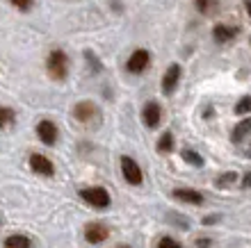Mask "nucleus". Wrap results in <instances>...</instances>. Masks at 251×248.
I'll list each match as a JSON object with an SVG mask.
<instances>
[{
	"label": "nucleus",
	"mask_w": 251,
	"mask_h": 248,
	"mask_svg": "<svg viewBox=\"0 0 251 248\" xmlns=\"http://www.w3.org/2000/svg\"><path fill=\"white\" fill-rule=\"evenodd\" d=\"M46 68H48V75L53 80H64L66 71H69V57H66V52L50 50V55L46 59Z\"/></svg>",
	"instance_id": "1"
},
{
	"label": "nucleus",
	"mask_w": 251,
	"mask_h": 248,
	"mask_svg": "<svg viewBox=\"0 0 251 248\" xmlns=\"http://www.w3.org/2000/svg\"><path fill=\"white\" fill-rule=\"evenodd\" d=\"M80 198L96 209H105L110 205V194H107L105 187H87V189L80 191Z\"/></svg>",
	"instance_id": "2"
},
{
	"label": "nucleus",
	"mask_w": 251,
	"mask_h": 248,
	"mask_svg": "<svg viewBox=\"0 0 251 248\" xmlns=\"http://www.w3.org/2000/svg\"><path fill=\"white\" fill-rule=\"evenodd\" d=\"M121 173H124V180L128 184H132V187H137V184H142V180H144V176H142V169H139V164L132 159V157L124 155L121 157Z\"/></svg>",
	"instance_id": "3"
},
{
	"label": "nucleus",
	"mask_w": 251,
	"mask_h": 248,
	"mask_svg": "<svg viewBox=\"0 0 251 248\" xmlns=\"http://www.w3.org/2000/svg\"><path fill=\"white\" fill-rule=\"evenodd\" d=\"M107 237H110V228L100 221H94L85 228V239L89 244H103L107 242Z\"/></svg>",
	"instance_id": "4"
},
{
	"label": "nucleus",
	"mask_w": 251,
	"mask_h": 248,
	"mask_svg": "<svg viewBox=\"0 0 251 248\" xmlns=\"http://www.w3.org/2000/svg\"><path fill=\"white\" fill-rule=\"evenodd\" d=\"M149 64H151V55H149V50L137 48V50L130 55V59L126 62V68H128L130 73H142L144 68H149Z\"/></svg>",
	"instance_id": "5"
},
{
	"label": "nucleus",
	"mask_w": 251,
	"mask_h": 248,
	"mask_svg": "<svg viewBox=\"0 0 251 248\" xmlns=\"http://www.w3.org/2000/svg\"><path fill=\"white\" fill-rule=\"evenodd\" d=\"M30 169H32L34 173H39V176H53L55 173L53 162H50L46 155H39V153L30 155Z\"/></svg>",
	"instance_id": "6"
},
{
	"label": "nucleus",
	"mask_w": 251,
	"mask_h": 248,
	"mask_svg": "<svg viewBox=\"0 0 251 248\" xmlns=\"http://www.w3.org/2000/svg\"><path fill=\"white\" fill-rule=\"evenodd\" d=\"M37 135L46 146H53L57 141V125L53 121H39L37 123Z\"/></svg>",
	"instance_id": "7"
},
{
	"label": "nucleus",
	"mask_w": 251,
	"mask_h": 248,
	"mask_svg": "<svg viewBox=\"0 0 251 248\" xmlns=\"http://www.w3.org/2000/svg\"><path fill=\"white\" fill-rule=\"evenodd\" d=\"M240 27L235 25H226V23H217V25L212 27V37H215V41H219V44H228V41H233L235 37H238Z\"/></svg>",
	"instance_id": "8"
},
{
	"label": "nucleus",
	"mask_w": 251,
	"mask_h": 248,
	"mask_svg": "<svg viewBox=\"0 0 251 248\" xmlns=\"http://www.w3.org/2000/svg\"><path fill=\"white\" fill-rule=\"evenodd\" d=\"M178 80H180V66L178 64L167 66L165 75H162V91L172 93L174 89H176V85H178Z\"/></svg>",
	"instance_id": "9"
},
{
	"label": "nucleus",
	"mask_w": 251,
	"mask_h": 248,
	"mask_svg": "<svg viewBox=\"0 0 251 248\" xmlns=\"http://www.w3.org/2000/svg\"><path fill=\"white\" fill-rule=\"evenodd\" d=\"M160 116H162V110H160V105L155 100H149L144 105V110H142V118H144V123L149 128H155L160 123Z\"/></svg>",
	"instance_id": "10"
},
{
	"label": "nucleus",
	"mask_w": 251,
	"mask_h": 248,
	"mask_svg": "<svg viewBox=\"0 0 251 248\" xmlns=\"http://www.w3.org/2000/svg\"><path fill=\"white\" fill-rule=\"evenodd\" d=\"M96 114H99V107L94 103H87V100L85 103H78L73 107V118H75V121H82V123H85V121H92Z\"/></svg>",
	"instance_id": "11"
},
{
	"label": "nucleus",
	"mask_w": 251,
	"mask_h": 248,
	"mask_svg": "<svg viewBox=\"0 0 251 248\" xmlns=\"http://www.w3.org/2000/svg\"><path fill=\"white\" fill-rule=\"evenodd\" d=\"M174 198L185 205H203V194L194 189H174Z\"/></svg>",
	"instance_id": "12"
},
{
	"label": "nucleus",
	"mask_w": 251,
	"mask_h": 248,
	"mask_svg": "<svg viewBox=\"0 0 251 248\" xmlns=\"http://www.w3.org/2000/svg\"><path fill=\"white\" fill-rule=\"evenodd\" d=\"M2 244L5 248H32V242L27 235H9Z\"/></svg>",
	"instance_id": "13"
},
{
	"label": "nucleus",
	"mask_w": 251,
	"mask_h": 248,
	"mask_svg": "<svg viewBox=\"0 0 251 248\" xmlns=\"http://www.w3.org/2000/svg\"><path fill=\"white\" fill-rule=\"evenodd\" d=\"M249 132H251V118H242V121H240L235 128H233L231 139L235 141V144H238V141H242V139H245Z\"/></svg>",
	"instance_id": "14"
},
{
	"label": "nucleus",
	"mask_w": 251,
	"mask_h": 248,
	"mask_svg": "<svg viewBox=\"0 0 251 248\" xmlns=\"http://www.w3.org/2000/svg\"><path fill=\"white\" fill-rule=\"evenodd\" d=\"M183 159H185L187 164H192V166H203V157L199 155L197 150H192V148L183 150Z\"/></svg>",
	"instance_id": "15"
},
{
	"label": "nucleus",
	"mask_w": 251,
	"mask_h": 248,
	"mask_svg": "<svg viewBox=\"0 0 251 248\" xmlns=\"http://www.w3.org/2000/svg\"><path fill=\"white\" fill-rule=\"evenodd\" d=\"M172 148H174V135L172 132H165V135L158 139V150L160 153H169Z\"/></svg>",
	"instance_id": "16"
},
{
	"label": "nucleus",
	"mask_w": 251,
	"mask_h": 248,
	"mask_svg": "<svg viewBox=\"0 0 251 248\" xmlns=\"http://www.w3.org/2000/svg\"><path fill=\"white\" fill-rule=\"evenodd\" d=\"M235 114H238V116L251 114V96H245V98H240V103L235 105Z\"/></svg>",
	"instance_id": "17"
},
{
	"label": "nucleus",
	"mask_w": 251,
	"mask_h": 248,
	"mask_svg": "<svg viewBox=\"0 0 251 248\" xmlns=\"http://www.w3.org/2000/svg\"><path fill=\"white\" fill-rule=\"evenodd\" d=\"M14 121V110L12 107H0V130Z\"/></svg>",
	"instance_id": "18"
},
{
	"label": "nucleus",
	"mask_w": 251,
	"mask_h": 248,
	"mask_svg": "<svg viewBox=\"0 0 251 248\" xmlns=\"http://www.w3.org/2000/svg\"><path fill=\"white\" fill-rule=\"evenodd\" d=\"M215 5H217V0H197V9L203 14L215 12Z\"/></svg>",
	"instance_id": "19"
},
{
	"label": "nucleus",
	"mask_w": 251,
	"mask_h": 248,
	"mask_svg": "<svg viewBox=\"0 0 251 248\" xmlns=\"http://www.w3.org/2000/svg\"><path fill=\"white\" fill-rule=\"evenodd\" d=\"M158 248H183V246H180V242H176L174 237H162L158 242Z\"/></svg>",
	"instance_id": "20"
},
{
	"label": "nucleus",
	"mask_w": 251,
	"mask_h": 248,
	"mask_svg": "<svg viewBox=\"0 0 251 248\" xmlns=\"http://www.w3.org/2000/svg\"><path fill=\"white\" fill-rule=\"evenodd\" d=\"M9 2H12L16 9H21V12H27V9L34 5V0H9Z\"/></svg>",
	"instance_id": "21"
},
{
	"label": "nucleus",
	"mask_w": 251,
	"mask_h": 248,
	"mask_svg": "<svg viewBox=\"0 0 251 248\" xmlns=\"http://www.w3.org/2000/svg\"><path fill=\"white\" fill-rule=\"evenodd\" d=\"M235 173H226V176H222V178H217V187H228L231 182H235Z\"/></svg>",
	"instance_id": "22"
},
{
	"label": "nucleus",
	"mask_w": 251,
	"mask_h": 248,
	"mask_svg": "<svg viewBox=\"0 0 251 248\" xmlns=\"http://www.w3.org/2000/svg\"><path fill=\"white\" fill-rule=\"evenodd\" d=\"M242 187H245V189H251V171H247L245 178H242Z\"/></svg>",
	"instance_id": "23"
},
{
	"label": "nucleus",
	"mask_w": 251,
	"mask_h": 248,
	"mask_svg": "<svg viewBox=\"0 0 251 248\" xmlns=\"http://www.w3.org/2000/svg\"><path fill=\"white\" fill-rule=\"evenodd\" d=\"M210 246V239H199L197 242V248H208Z\"/></svg>",
	"instance_id": "24"
},
{
	"label": "nucleus",
	"mask_w": 251,
	"mask_h": 248,
	"mask_svg": "<svg viewBox=\"0 0 251 248\" xmlns=\"http://www.w3.org/2000/svg\"><path fill=\"white\" fill-rule=\"evenodd\" d=\"M217 219H219V216H205V219H203V225H212V223L217 221Z\"/></svg>",
	"instance_id": "25"
},
{
	"label": "nucleus",
	"mask_w": 251,
	"mask_h": 248,
	"mask_svg": "<svg viewBox=\"0 0 251 248\" xmlns=\"http://www.w3.org/2000/svg\"><path fill=\"white\" fill-rule=\"evenodd\" d=\"M245 7H247V14H249V16H251V0H247V2H245Z\"/></svg>",
	"instance_id": "26"
},
{
	"label": "nucleus",
	"mask_w": 251,
	"mask_h": 248,
	"mask_svg": "<svg viewBox=\"0 0 251 248\" xmlns=\"http://www.w3.org/2000/svg\"><path fill=\"white\" fill-rule=\"evenodd\" d=\"M247 155H249V157H251V146H249V153H247Z\"/></svg>",
	"instance_id": "27"
},
{
	"label": "nucleus",
	"mask_w": 251,
	"mask_h": 248,
	"mask_svg": "<svg viewBox=\"0 0 251 248\" xmlns=\"http://www.w3.org/2000/svg\"><path fill=\"white\" fill-rule=\"evenodd\" d=\"M117 248H130V246H117Z\"/></svg>",
	"instance_id": "28"
}]
</instances>
